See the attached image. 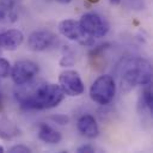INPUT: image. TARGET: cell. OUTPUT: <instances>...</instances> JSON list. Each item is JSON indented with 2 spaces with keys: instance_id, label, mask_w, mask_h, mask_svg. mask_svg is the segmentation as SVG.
Masks as SVG:
<instances>
[{
  "instance_id": "obj_1",
  "label": "cell",
  "mask_w": 153,
  "mask_h": 153,
  "mask_svg": "<svg viewBox=\"0 0 153 153\" xmlns=\"http://www.w3.org/2000/svg\"><path fill=\"white\" fill-rule=\"evenodd\" d=\"M14 97L26 110H47L57 106L65 98L61 87L54 82L38 81L17 85Z\"/></svg>"
},
{
  "instance_id": "obj_2",
  "label": "cell",
  "mask_w": 153,
  "mask_h": 153,
  "mask_svg": "<svg viewBox=\"0 0 153 153\" xmlns=\"http://www.w3.org/2000/svg\"><path fill=\"white\" fill-rule=\"evenodd\" d=\"M152 82V66L142 57L127 60L122 66L121 87L123 92L130 91L135 86H146Z\"/></svg>"
},
{
  "instance_id": "obj_3",
  "label": "cell",
  "mask_w": 153,
  "mask_h": 153,
  "mask_svg": "<svg viewBox=\"0 0 153 153\" xmlns=\"http://www.w3.org/2000/svg\"><path fill=\"white\" fill-rule=\"evenodd\" d=\"M116 94V84L111 75L104 74L98 76L90 87L91 99L99 105H108Z\"/></svg>"
},
{
  "instance_id": "obj_4",
  "label": "cell",
  "mask_w": 153,
  "mask_h": 153,
  "mask_svg": "<svg viewBox=\"0 0 153 153\" xmlns=\"http://www.w3.org/2000/svg\"><path fill=\"white\" fill-rule=\"evenodd\" d=\"M59 32L69 41L76 42L85 47H91L94 44V37L90 36L84 31L79 20L65 19L59 23Z\"/></svg>"
},
{
  "instance_id": "obj_5",
  "label": "cell",
  "mask_w": 153,
  "mask_h": 153,
  "mask_svg": "<svg viewBox=\"0 0 153 153\" xmlns=\"http://www.w3.org/2000/svg\"><path fill=\"white\" fill-rule=\"evenodd\" d=\"M79 23H80L81 27L84 29V31L94 38L104 37L109 32V29H110L106 19L94 12L84 13L81 16Z\"/></svg>"
},
{
  "instance_id": "obj_6",
  "label": "cell",
  "mask_w": 153,
  "mask_h": 153,
  "mask_svg": "<svg viewBox=\"0 0 153 153\" xmlns=\"http://www.w3.org/2000/svg\"><path fill=\"white\" fill-rule=\"evenodd\" d=\"M59 86L61 87L65 96L78 97L84 93L85 86L81 80V76L76 71L67 69L60 73L59 75Z\"/></svg>"
},
{
  "instance_id": "obj_7",
  "label": "cell",
  "mask_w": 153,
  "mask_h": 153,
  "mask_svg": "<svg viewBox=\"0 0 153 153\" xmlns=\"http://www.w3.org/2000/svg\"><path fill=\"white\" fill-rule=\"evenodd\" d=\"M38 65L31 60H19L11 67V78L16 85L31 81L38 73Z\"/></svg>"
},
{
  "instance_id": "obj_8",
  "label": "cell",
  "mask_w": 153,
  "mask_h": 153,
  "mask_svg": "<svg viewBox=\"0 0 153 153\" xmlns=\"http://www.w3.org/2000/svg\"><path fill=\"white\" fill-rule=\"evenodd\" d=\"M56 42V35L49 30H36L30 33L27 45L33 51H44Z\"/></svg>"
},
{
  "instance_id": "obj_9",
  "label": "cell",
  "mask_w": 153,
  "mask_h": 153,
  "mask_svg": "<svg viewBox=\"0 0 153 153\" xmlns=\"http://www.w3.org/2000/svg\"><path fill=\"white\" fill-rule=\"evenodd\" d=\"M24 42V35L18 29H10L0 33V47L6 50H17Z\"/></svg>"
},
{
  "instance_id": "obj_10",
  "label": "cell",
  "mask_w": 153,
  "mask_h": 153,
  "mask_svg": "<svg viewBox=\"0 0 153 153\" xmlns=\"http://www.w3.org/2000/svg\"><path fill=\"white\" fill-rule=\"evenodd\" d=\"M78 129L82 135H85L86 137H90V139H94L99 134L98 123H97L96 118L90 114L82 115L78 120Z\"/></svg>"
},
{
  "instance_id": "obj_11",
  "label": "cell",
  "mask_w": 153,
  "mask_h": 153,
  "mask_svg": "<svg viewBox=\"0 0 153 153\" xmlns=\"http://www.w3.org/2000/svg\"><path fill=\"white\" fill-rule=\"evenodd\" d=\"M18 20V12L12 0H0V23L13 24Z\"/></svg>"
},
{
  "instance_id": "obj_12",
  "label": "cell",
  "mask_w": 153,
  "mask_h": 153,
  "mask_svg": "<svg viewBox=\"0 0 153 153\" xmlns=\"http://www.w3.org/2000/svg\"><path fill=\"white\" fill-rule=\"evenodd\" d=\"M37 135L41 141L45 143H50V145L59 143L62 139L61 133L47 123H39L38 129H37Z\"/></svg>"
},
{
  "instance_id": "obj_13",
  "label": "cell",
  "mask_w": 153,
  "mask_h": 153,
  "mask_svg": "<svg viewBox=\"0 0 153 153\" xmlns=\"http://www.w3.org/2000/svg\"><path fill=\"white\" fill-rule=\"evenodd\" d=\"M18 126L12 118L7 116H0V139L10 141L13 140L18 135Z\"/></svg>"
},
{
  "instance_id": "obj_14",
  "label": "cell",
  "mask_w": 153,
  "mask_h": 153,
  "mask_svg": "<svg viewBox=\"0 0 153 153\" xmlns=\"http://www.w3.org/2000/svg\"><path fill=\"white\" fill-rule=\"evenodd\" d=\"M75 63V55L73 53V50L66 45L62 49V55L60 59V66L61 67H72Z\"/></svg>"
},
{
  "instance_id": "obj_15",
  "label": "cell",
  "mask_w": 153,
  "mask_h": 153,
  "mask_svg": "<svg viewBox=\"0 0 153 153\" xmlns=\"http://www.w3.org/2000/svg\"><path fill=\"white\" fill-rule=\"evenodd\" d=\"M143 106L149 111L153 112V94H152V87L151 84H147L145 90L142 91V96H141Z\"/></svg>"
},
{
  "instance_id": "obj_16",
  "label": "cell",
  "mask_w": 153,
  "mask_h": 153,
  "mask_svg": "<svg viewBox=\"0 0 153 153\" xmlns=\"http://www.w3.org/2000/svg\"><path fill=\"white\" fill-rule=\"evenodd\" d=\"M11 67L8 60L0 57V78H7L11 74Z\"/></svg>"
},
{
  "instance_id": "obj_17",
  "label": "cell",
  "mask_w": 153,
  "mask_h": 153,
  "mask_svg": "<svg viewBox=\"0 0 153 153\" xmlns=\"http://www.w3.org/2000/svg\"><path fill=\"white\" fill-rule=\"evenodd\" d=\"M10 153H30L31 149L25 145H14L8 148Z\"/></svg>"
},
{
  "instance_id": "obj_18",
  "label": "cell",
  "mask_w": 153,
  "mask_h": 153,
  "mask_svg": "<svg viewBox=\"0 0 153 153\" xmlns=\"http://www.w3.org/2000/svg\"><path fill=\"white\" fill-rule=\"evenodd\" d=\"M51 120L59 124H67L69 122V117L66 115H55V116H51Z\"/></svg>"
},
{
  "instance_id": "obj_19",
  "label": "cell",
  "mask_w": 153,
  "mask_h": 153,
  "mask_svg": "<svg viewBox=\"0 0 153 153\" xmlns=\"http://www.w3.org/2000/svg\"><path fill=\"white\" fill-rule=\"evenodd\" d=\"M94 151L96 149L91 145H82V146L78 147V149H76V152H79V153H93Z\"/></svg>"
},
{
  "instance_id": "obj_20",
  "label": "cell",
  "mask_w": 153,
  "mask_h": 153,
  "mask_svg": "<svg viewBox=\"0 0 153 153\" xmlns=\"http://www.w3.org/2000/svg\"><path fill=\"white\" fill-rule=\"evenodd\" d=\"M2 110H4V96L0 92V114L2 112Z\"/></svg>"
},
{
  "instance_id": "obj_21",
  "label": "cell",
  "mask_w": 153,
  "mask_h": 153,
  "mask_svg": "<svg viewBox=\"0 0 153 153\" xmlns=\"http://www.w3.org/2000/svg\"><path fill=\"white\" fill-rule=\"evenodd\" d=\"M57 2H61V4H68V2H71L72 0H56Z\"/></svg>"
},
{
  "instance_id": "obj_22",
  "label": "cell",
  "mask_w": 153,
  "mask_h": 153,
  "mask_svg": "<svg viewBox=\"0 0 153 153\" xmlns=\"http://www.w3.org/2000/svg\"><path fill=\"white\" fill-rule=\"evenodd\" d=\"M120 1H121V0H110V2H111V4H114V5L120 4Z\"/></svg>"
},
{
  "instance_id": "obj_23",
  "label": "cell",
  "mask_w": 153,
  "mask_h": 153,
  "mask_svg": "<svg viewBox=\"0 0 153 153\" xmlns=\"http://www.w3.org/2000/svg\"><path fill=\"white\" fill-rule=\"evenodd\" d=\"M86 1H88L90 4H97V2H99V0H86Z\"/></svg>"
},
{
  "instance_id": "obj_24",
  "label": "cell",
  "mask_w": 153,
  "mask_h": 153,
  "mask_svg": "<svg viewBox=\"0 0 153 153\" xmlns=\"http://www.w3.org/2000/svg\"><path fill=\"white\" fill-rule=\"evenodd\" d=\"M4 152H5V148H4V147L0 145V153H4Z\"/></svg>"
},
{
  "instance_id": "obj_25",
  "label": "cell",
  "mask_w": 153,
  "mask_h": 153,
  "mask_svg": "<svg viewBox=\"0 0 153 153\" xmlns=\"http://www.w3.org/2000/svg\"><path fill=\"white\" fill-rule=\"evenodd\" d=\"M0 54H1V47H0Z\"/></svg>"
}]
</instances>
